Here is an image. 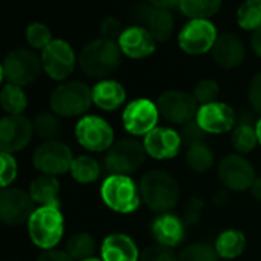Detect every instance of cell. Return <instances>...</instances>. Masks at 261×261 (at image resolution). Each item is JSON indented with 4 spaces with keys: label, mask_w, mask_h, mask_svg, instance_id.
Wrapping results in <instances>:
<instances>
[{
    "label": "cell",
    "mask_w": 261,
    "mask_h": 261,
    "mask_svg": "<svg viewBox=\"0 0 261 261\" xmlns=\"http://www.w3.org/2000/svg\"><path fill=\"white\" fill-rule=\"evenodd\" d=\"M117 43L121 54L129 59H146L152 56L157 48L155 39L142 25L126 28Z\"/></svg>",
    "instance_id": "obj_20"
},
{
    "label": "cell",
    "mask_w": 261,
    "mask_h": 261,
    "mask_svg": "<svg viewBox=\"0 0 261 261\" xmlns=\"http://www.w3.org/2000/svg\"><path fill=\"white\" fill-rule=\"evenodd\" d=\"M75 139L89 152H105L115 143L112 126L98 115H83L77 121Z\"/></svg>",
    "instance_id": "obj_8"
},
{
    "label": "cell",
    "mask_w": 261,
    "mask_h": 261,
    "mask_svg": "<svg viewBox=\"0 0 261 261\" xmlns=\"http://www.w3.org/2000/svg\"><path fill=\"white\" fill-rule=\"evenodd\" d=\"M49 105L57 117L83 115L92 105V89L83 82H65L53 91Z\"/></svg>",
    "instance_id": "obj_5"
},
{
    "label": "cell",
    "mask_w": 261,
    "mask_h": 261,
    "mask_svg": "<svg viewBox=\"0 0 261 261\" xmlns=\"http://www.w3.org/2000/svg\"><path fill=\"white\" fill-rule=\"evenodd\" d=\"M27 40L33 48L43 51L53 42V37L49 28L43 23H31L27 30Z\"/></svg>",
    "instance_id": "obj_38"
},
{
    "label": "cell",
    "mask_w": 261,
    "mask_h": 261,
    "mask_svg": "<svg viewBox=\"0 0 261 261\" xmlns=\"http://www.w3.org/2000/svg\"><path fill=\"white\" fill-rule=\"evenodd\" d=\"M30 195L34 203L40 206H54L60 207V183L57 177L54 175H45L42 174L40 177L34 178L30 185Z\"/></svg>",
    "instance_id": "obj_25"
},
{
    "label": "cell",
    "mask_w": 261,
    "mask_h": 261,
    "mask_svg": "<svg viewBox=\"0 0 261 261\" xmlns=\"http://www.w3.org/2000/svg\"><path fill=\"white\" fill-rule=\"evenodd\" d=\"M121 62V51L117 42L97 39L86 45L80 53L79 63L83 72L92 79H106L117 71Z\"/></svg>",
    "instance_id": "obj_2"
},
{
    "label": "cell",
    "mask_w": 261,
    "mask_h": 261,
    "mask_svg": "<svg viewBox=\"0 0 261 261\" xmlns=\"http://www.w3.org/2000/svg\"><path fill=\"white\" fill-rule=\"evenodd\" d=\"M214 247L220 258L235 259L246 249V237L241 230L230 227V229H226L218 233Z\"/></svg>",
    "instance_id": "obj_26"
},
{
    "label": "cell",
    "mask_w": 261,
    "mask_h": 261,
    "mask_svg": "<svg viewBox=\"0 0 261 261\" xmlns=\"http://www.w3.org/2000/svg\"><path fill=\"white\" fill-rule=\"evenodd\" d=\"M178 261H220V256L214 246L198 241L185 246L178 253Z\"/></svg>",
    "instance_id": "obj_35"
},
{
    "label": "cell",
    "mask_w": 261,
    "mask_h": 261,
    "mask_svg": "<svg viewBox=\"0 0 261 261\" xmlns=\"http://www.w3.org/2000/svg\"><path fill=\"white\" fill-rule=\"evenodd\" d=\"M145 157L143 143L136 139H121L106 151L105 168L109 175H130L142 168Z\"/></svg>",
    "instance_id": "obj_6"
},
{
    "label": "cell",
    "mask_w": 261,
    "mask_h": 261,
    "mask_svg": "<svg viewBox=\"0 0 261 261\" xmlns=\"http://www.w3.org/2000/svg\"><path fill=\"white\" fill-rule=\"evenodd\" d=\"M160 112L157 103L149 98H136L129 101L121 112V124L133 137H146L159 126Z\"/></svg>",
    "instance_id": "obj_7"
},
{
    "label": "cell",
    "mask_w": 261,
    "mask_h": 261,
    "mask_svg": "<svg viewBox=\"0 0 261 261\" xmlns=\"http://www.w3.org/2000/svg\"><path fill=\"white\" fill-rule=\"evenodd\" d=\"M139 19L142 20V27L149 31V34L155 39V42H166L174 31V19L169 10L155 8L151 4L140 7Z\"/></svg>",
    "instance_id": "obj_22"
},
{
    "label": "cell",
    "mask_w": 261,
    "mask_h": 261,
    "mask_svg": "<svg viewBox=\"0 0 261 261\" xmlns=\"http://www.w3.org/2000/svg\"><path fill=\"white\" fill-rule=\"evenodd\" d=\"M37 261H75L66 250H43V253L37 258Z\"/></svg>",
    "instance_id": "obj_44"
},
{
    "label": "cell",
    "mask_w": 261,
    "mask_h": 261,
    "mask_svg": "<svg viewBox=\"0 0 261 261\" xmlns=\"http://www.w3.org/2000/svg\"><path fill=\"white\" fill-rule=\"evenodd\" d=\"M72 152L71 149L57 140L45 142L40 145L33 155V163L36 169L45 175H62L71 169L72 165Z\"/></svg>",
    "instance_id": "obj_13"
},
{
    "label": "cell",
    "mask_w": 261,
    "mask_h": 261,
    "mask_svg": "<svg viewBox=\"0 0 261 261\" xmlns=\"http://www.w3.org/2000/svg\"><path fill=\"white\" fill-rule=\"evenodd\" d=\"M230 143H232L235 152L240 154V155H246V154L252 152L258 145L255 124H252L249 121H240L232 129Z\"/></svg>",
    "instance_id": "obj_29"
},
{
    "label": "cell",
    "mask_w": 261,
    "mask_h": 261,
    "mask_svg": "<svg viewBox=\"0 0 261 261\" xmlns=\"http://www.w3.org/2000/svg\"><path fill=\"white\" fill-rule=\"evenodd\" d=\"M140 261H178V255L168 247L163 246H152L142 252Z\"/></svg>",
    "instance_id": "obj_40"
},
{
    "label": "cell",
    "mask_w": 261,
    "mask_h": 261,
    "mask_svg": "<svg viewBox=\"0 0 261 261\" xmlns=\"http://www.w3.org/2000/svg\"><path fill=\"white\" fill-rule=\"evenodd\" d=\"M34 134L33 123L23 115L0 118V152L14 154L25 149Z\"/></svg>",
    "instance_id": "obj_15"
},
{
    "label": "cell",
    "mask_w": 261,
    "mask_h": 261,
    "mask_svg": "<svg viewBox=\"0 0 261 261\" xmlns=\"http://www.w3.org/2000/svg\"><path fill=\"white\" fill-rule=\"evenodd\" d=\"M181 13L191 20H207L221 8V0H180Z\"/></svg>",
    "instance_id": "obj_30"
},
{
    "label": "cell",
    "mask_w": 261,
    "mask_h": 261,
    "mask_svg": "<svg viewBox=\"0 0 261 261\" xmlns=\"http://www.w3.org/2000/svg\"><path fill=\"white\" fill-rule=\"evenodd\" d=\"M237 22L246 31L261 28V0H244L237 11Z\"/></svg>",
    "instance_id": "obj_34"
},
{
    "label": "cell",
    "mask_w": 261,
    "mask_h": 261,
    "mask_svg": "<svg viewBox=\"0 0 261 261\" xmlns=\"http://www.w3.org/2000/svg\"><path fill=\"white\" fill-rule=\"evenodd\" d=\"M28 233L37 247L43 250L54 249L65 233V218L60 207L39 206L34 209L28 220Z\"/></svg>",
    "instance_id": "obj_3"
},
{
    "label": "cell",
    "mask_w": 261,
    "mask_h": 261,
    "mask_svg": "<svg viewBox=\"0 0 261 261\" xmlns=\"http://www.w3.org/2000/svg\"><path fill=\"white\" fill-rule=\"evenodd\" d=\"M255 133H256V140H258V145L261 146V117L255 121Z\"/></svg>",
    "instance_id": "obj_48"
},
{
    "label": "cell",
    "mask_w": 261,
    "mask_h": 261,
    "mask_svg": "<svg viewBox=\"0 0 261 261\" xmlns=\"http://www.w3.org/2000/svg\"><path fill=\"white\" fill-rule=\"evenodd\" d=\"M247 98H249L252 109L261 114V72L253 75V79L250 80L249 89H247Z\"/></svg>",
    "instance_id": "obj_42"
},
{
    "label": "cell",
    "mask_w": 261,
    "mask_h": 261,
    "mask_svg": "<svg viewBox=\"0 0 261 261\" xmlns=\"http://www.w3.org/2000/svg\"><path fill=\"white\" fill-rule=\"evenodd\" d=\"M100 31H101L103 39H108V40H112V42H118V39H120V36L123 33L121 23L114 17H106L100 25Z\"/></svg>",
    "instance_id": "obj_43"
},
{
    "label": "cell",
    "mask_w": 261,
    "mask_h": 261,
    "mask_svg": "<svg viewBox=\"0 0 261 261\" xmlns=\"http://www.w3.org/2000/svg\"><path fill=\"white\" fill-rule=\"evenodd\" d=\"M0 105H2L7 115H22V112L27 109L28 97L22 86L8 83L0 92Z\"/></svg>",
    "instance_id": "obj_31"
},
{
    "label": "cell",
    "mask_w": 261,
    "mask_h": 261,
    "mask_svg": "<svg viewBox=\"0 0 261 261\" xmlns=\"http://www.w3.org/2000/svg\"><path fill=\"white\" fill-rule=\"evenodd\" d=\"M42 66L53 80H66L75 68V54L65 40H53L42 51Z\"/></svg>",
    "instance_id": "obj_16"
},
{
    "label": "cell",
    "mask_w": 261,
    "mask_h": 261,
    "mask_svg": "<svg viewBox=\"0 0 261 261\" xmlns=\"http://www.w3.org/2000/svg\"><path fill=\"white\" fill-rule=\"evenodd\" d=\"M139 189L142 201L157 214L172 211L180 200V185L177 178L162 169H154L143 174Z\"/></svg>",
    "instance_id": "obj_1"
},
{
    "label": "cell",
    "mask_w": 261,
    "mask_h": 261,
    "mask_svg": "<svg viewBox=\"0 0 261 261\" xmlns=\"http://www.w3.org/2000/svg\"><path fill=\"white\" fill-rule=\"evenodd\" d=\"M42 59L28 49H16L10 53L4 62V72L10 83L25 86L36 82L42 72Z\"/></svg>",
    "instance_id": "obj_11"
},
{
    "label": "cell",
    "mask_w": 261,
    "mask_h": 261,
    "mask_svg": "<svg viewBox=\"0 0 261 261\" xmlns=\"http://www.w3.org/2000/svg\"><path fill=\"white\" fill-rule=\"evenodd\" d=\"M4 77H5V72H4V63H0V83H2Z\"/></svg>",
    "instance_id": "obj_49"
},
{
    "label": "cell",
    "mask_w": 261,
    "mask_h": 261,
    "mask_svg": "<svg viewBox=\"0 0 261 261\" xmlns=\"http://www.w3.org/2000/svg\"><path fill=\"white\" fill-rule=\"evenodd\" d=\"M157 108L160 117H163L168 123L183 126L195 120L198 103L189 92L180 89H169L159 97Z\"/></svg>",
    "instance_id": "obj_10"
},
{
    "label": "cell",
    "mask_w": 261,
    "mask_h": 261,
    "mask_svg": "<svg viewBox=\"0 0 261 261\" xmlns=\"http://www.w3.org/2000/svg\"><path fill=\"white\" fill-rule=\"evenodd\" d=\"M71 177L80 185L95 183L101 175V168L98 162L89 155H79L72 160L71 165Z\"/></svg>",
    "instance_id": "obj_27"
},
{
    "label": "cell",
    "mask_w": 261,
    "mask_h": 261,
    "mask_svg": "<svg viewBox=\"0 0 261 261\" xmlns=\"http://www.w3.org/2000/svg\"><path fill=\"white\" fill-rule=\"evenodd\" d=\"M140 255L137 243L123 232L106 235L100 246L101 261H140Z\"/></svg>",
    "instance_id": "obj_21"
},
{
    "label": "cell",
    "mask_w": 261,
    "mask_h": 261,
    "mask_svg": "<svg viewBox=\"0 0 261 261\" xmlns=\"http://www.w3.org/2000/svg\"><path fill=\"white\" fill-rule=\"evenodd\" d=\"M151 233L159 246L174 250L186 240V224L178 215L171 212L160 214L151 224Z\"/></svg>",
    "instance_id": "obj_19"
},
{
    "label": "cell",
    "mask_w": 261,
    "mask_h": 261,
    "mask_svg": "<svg viewBox=\"0 0 261 261\" xmlns=\"http://www.w3.org/2000/svg\"><path fill=\"white\" fill-rule=\"evenodd\" d=\"M215 162L214 151L206 142L191 145L186 152V165L189 166L191 171L197 174H204L207 172Z\"/></svg>",
    "instance_id": "obj_28"
},
{
    "label": "cell",
    "mask_w": 261,
    "mask_h": 261,
    "mask_svg": "<svg viewBox=\"0 0 261 261\" xmlns=\"http://www.w3.org/2000/svg\"><path fill=\"white\" fill-rule=\"evenodd\" d=\"M34 212V201L30 192L19 188L0 189V221L8 226L28 223Z\"/></svg>",
    "instance_id": "obj_14"
},
{
    "label": "cell",
    "mask_w": 261,
    "mask_h": 261,
    "mask_svg": "<svg viewBox=\"0 0 261 261\" xmlns=\"http://www.w3.org/2000/svg\"><path fill=\"white\" fill-rule=\"evenodd\" d=\"M17 178V162L13 154L0 152V189L10 188Z\"/></svg>",
    "instance_id": "obj_37"
},
{
    "label": "cell",
    "mask_w": 261,
    "mask_h": 261,
    "mask_svg": "<svg viewBox=\"0 0 261 261\" xmlns=\"http://www.w3.org/2000/svg\"><path fill=\"white\" fill-rule=\"evenodd\" d=\"M126 101V89L121 83L111 79H103L92 88V103L106 112L117 111Z\"/></svg>",
    "instance_id": "obj_24"
},
{
    "label": "cell",
    "mask_w": 261,
    "mask_h": 261,
    "mask_svg": "<svg viewBox=\"0 0 261 261\" xmlns=\"http://www.w3.org/2000/svg\"><path fill=\"white\" fill-rule=\"evenodd\" d=\"M218 92H220V86H218V83L215 80L203 79L195 85V88L192 91V95H194L195 101L198 103V106H201V105L217 101Z\"/></svg>",
    "instance_id": "obj_36"
},
{
    "label": "cell",
    "mask_w": 261,
    "mask_h": 261,
    "mask_svg": "<svg viewBox=\"0 0 261 261\" xmlns=\"http://www.w3.org/2000/svg\"><path fill=\"white\" fill-rule=\"evenodd\" d=\"M183 139L178 130L169 126H157L143 137V148L146 155L155 160H171L178 155Z\"/></svg>",
    "instance_id": "obj_18"
},
{
    "label": "cell",
    "mask_w": 261,
    "mask_h": 261,
    "mask_svg": "<svg viewBox=\"0 0 261 261\" xmlns=\"http://www.w3.org/2000/svg\"><path fill=\"white\" fill-rule=\"evenodd\" d=\"M221 185L233 192H244L250 189L256 175L252 163L240 154H227L218 163L217 169Z\"/></svg>",
    "instance_id": "obj_9"
},
{
    "label": "cell",
    "mask_w": 261,
    "mask_h": 261,
    "mask_svg": "<svg viewBox=\"0 0 261 261\" xmlns=\"http://www.w3.org/2000/svg\"><path fill=\"white\" fill-rule=\"evenodd\" d=\"M100 197L103 203L115 214H134L140 204L139 185L130 175H108L100 186Z\"/></svg>",
    "instance_id": "obj_4"
},
{
    "label": "cell",
    "mask_w": 261,
    "mask_h": 261,
    "mask_svg": "<svg viewBox=\"0 0 261 261\" xmlns=\"http://www.w3.org/2000/svg\"><path fill=\"white\" fill-rule=\"evenodd\" d=\"M180 136H181L183 142H186V143L191 146V145L204 142L206 133L197 124L195 120H192V121H189V123H186V124L181 126V133H180Z\"/></svg>",
    "instance_id": "obj_41"
},
{
    "label": "cell",
    "mask_w": 261,
    "mask_h": 261,
    "mask_svg": "<svg viewBox=\"0 0 261 261\" xmlns=\"http://www.w3.org/2000/svg\"><path fill=\"white\" fill-rule=\"evenodd\" d=\"M250 194H252V197L255 198V200H258V201H261V177L258 178H255V181H253V185L250 186Z\"/></svg>",
    "instance_id": "obj_47"
},
{
    "label": "cell",
    "mask_w": 261,
    "mask_h": 261,
    "mask_svg": "<svg viewBox=\"0 0 261 261\" xmlns=\"http://www.w3.org/2000/svg\"><path fill=\"white\" fill-rule=\"evenodd\" d=\"M197 124L206 134H226L235 127L237 115L232 106L223 101H212L207 105L198 106L195 115Z\"/></svg>",
    "instance_id": "obj_17"
},
{
    "label": "cell",
    "mask_w": 261,
    "mask_h": 261,
    "mask_svg": "<svg viewBox=\"0 0 261 261\" xmlns=\"http://www.w3.org/2000/svg\"><path fill=\"white\" fill-rule=\"evenodd\" d=\"M212 57L215 63L224 69H233L238 68L246 57V49L243 42L233 36V34H223L218 36L214 48H212Z\"/></svg>",
    "instance_id": "obj_23"
},
{
    "label": "cell",
    "mask_w": 261,
    "mask_h": 261,
    "mask_svg": "<svg viewBox=\"0 0 261 261\" xmlns=\"http://www.w3.org/2000/svg\"><path fill=\"white\" fill-rule=\"evenodd\" d=\"M83 261H101V258H95V256H91L88 259H83Z\"/></svg>",
    "instance_id": "obj_50"
},
{
    "label": "cell",
    "mask_w": 261,
    "mask_h": 261,
    "mask_svg": "<svg viewBox=\"0 0 261 261\" xmlns=\"http://www.w3.org/2000/svg\"><path fill=\"white\" fill-rule=\"evenodd\" d=\"M95 249H97L95 238L88 232H77L71 235V238L66 243V252L75 261H83L94 256Z\"/></svg>",
    "instance_id": "obj_32"
},
{
    "label": "cell",
    "mask_w": 261,
    "mask_h": 261,
    "mask_svg": "<svg viewBox=\"0 0 261 261\" xmlns=\"http://www.w3.org/2000/svg\"><path fill=\"white\" fill-rule=\"evenodd\" d=\"M203 211H204V201L200 197H192L188 200V203L183 207L181 220L185 221L186 226H194L201 220Z\"/></svg>",
    "instance_id": "obj_39"
},
{
    "label": "cell",
    "mask_w": 261,
    "mask_h": 261,
    "mask_svg": "<svg viewBox=\"0 0 261 261\" xmlns=\"http://www.w3.org/2000/svg\"><path fill=\"white\" fill-rule=\"evenodd\" d=\"M33 129L42 140L53 142L62 133V123L54 112H40L33 121Z\"/></svg>",
    "instance_id": "obj_33"
},
{
    "label": "cell",
    "mask_w": 261,
    "mask_h": 261,
    "mask_svg": "<svg viewBox=\"0 0 261 261\" xmlns=\"http://www.w3.org/2000/svg\"><path fill=\"white\" fill-rule=\"evenodd\" d=\"M217 39V28L211 20H189L178 34V45L189 56H201L212 51Z\"/></svg>",
    "instance_id": "obj_12"
},
{
    "label": "cell",
    "mask_w": 261,
    "mask_h": 261,
    "mask_svg": "<svg viewBox=\"0 0 261 261\" xmlns=\"http://www.w3.org/2000/svg\"><path fill=\"white\" fill-rule=\"evenodd\" d=\"M250 43H252V49H253V53L261 59V28H259V30H256V31L252 34V40H250Z\"/></svg>",
    "instance_id": "obj_46"
},
{
    "label": "cell",
    "mask_w": 261,
    "mask_h": 261,
    "mask_svg": "<svg viewBox=\"0 0 261 261\" xmlns=\"http://www.w3.org/2000/svg\"><path fill=\"white\" fill-rule=\"evenodd\" d=\"M149 4L155 8L162 10H171L177 5H180V0H149Z\"/></svg>",
    "instance_id": "obj_45"
}]
</instances>
